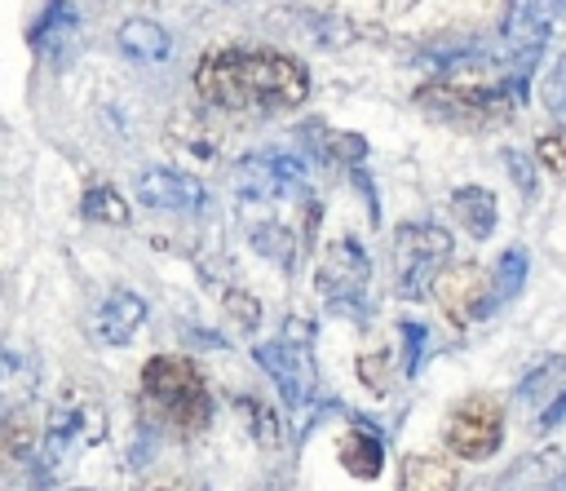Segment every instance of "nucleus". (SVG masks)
Instances as JSON below:
<instances>
[{
  "instance_id": "bb28decb",
  "label": "nucleus",
  "mask_w": 566,
  "mask_h": 491,
  "mask_svg": "<svg viewBox=\"0 0 566 491\" xmlns=\"http://www.w3.org/2000/svg\"><path fill=\"white\" fill-rule=\"evenodd\" d=\"M398 332H402V349H407L402 367H407V376H411V372L420 367V354H424L429 332H424V323H416V318H402V323H398Z\"/></svg>"
},
{
  "instance_id": "5701e85b",
  "label": "nucleus",
  "mask_w": 566,
  "mask_h": 491,
  "mask_svg": "<svg viewBox=\"0 0 566 491\" xmlns=\"http://www.w3.org/2000/svg\"><path fill=\"white\" fill-rule=\"evenodd\" d=\"M80 212H84V221H97V226H128V203L119 199L115 186H102V181L84 190Z\"/></svg>"
},
{
  "instance_id": "412c9836",
  "label": "nucleus",
  "mask_w": 566,
  "mask_h": 491,
  "mask_svg": "<svg viewBox=\"0 0 566 491\" xmlns=\"http://www.w3.org/2000/svg\"><path fill=\"white\" fill-rule=\"evenodd\" d=\"M526 270H531V257H526V248H504V257L495 261V274H491V310H500V305H509L517 292H522V283H526Z\"/></svg>"
},
{
  "instance_id": "f8f14e48",
  "label": "nucleus",
  "mask_w": 566,
  "mask_h": 491,
  "mask_svg": "<svg viewBox=\"0 0 566 491\" xmlns=\"http://www.w3.org/2000/svg\"><path fill=\"white\" fill-rule=\"evenodd\" d=\"M438 301H442V310H447V318H455V323H469V318H486V314H495L491 310V279L478 270V265H460V270H447L442 279H438Z\"/></svg>"
},
{
  "instance_id": "c756f323",
  "label": "nucleus",
  "mask_w": 566,
  "mask_h": 491,
  "mask_svg": "<svg viewBox=\"0 0 566 491\" xmlns=\"http://www.w3.org/2000/svg\"><path fill=\"white\" fill-rule=\"evenodd\" d=\"M226 305H230V314L243 323V327H256V318H261V310H256V296H243V292H230L226 296Z\"/></svg>"
},
{
  "instance_id": "9d476101",
  "label": "nucleus",
  "mask_w": 566,
  "mask_h": 491,
  "mask_svg": "<svg viewBox=\"0 0 566 491\" xmlns=\"http://www.w3.org/2000/svg\"><path fill=\"white\" fill-rule=\"evenodd\" d=\"M133 190H137L142 208H155V212H186V217H199V212L212 208L208 186H203L195 173H186V168H168V164L142 168Z\"/></svg>"
},
{
  "instance_id": "0eeeda50",
  "label": "nucleus",
  "mask_w": 566,
  "mask_h": 491,
  "mask_svg": "<svg viewBox=\"0 0 566 491\" xmlns=\"http://www.w3.org/2000/svg\"><path fill=\"white\" fill-rule=\"evenodd\" d=\"M442 442L451 456L460 460H491L495 447L504 442V403L491 394H469L451 407L447 425H442Z\"/></svg>"
},
{
  "instance_id": "39448f33",
  "label": "nucleus",
  "mask_w": 566,
  "mask_h": 491,
  "mask_svg": "<svg viewBox=\"0 0 566 491\" xmlns=\"http://www.w3.org/2000/svg\"><path fill=\"white\" fill-rule=\"evenodd\" d=\"M562 18H566V4H544V0L504 4V13H500V75L526 88L535 62H539V49L548 44V35Z\"/></svg>"
},
{
  "instance_id": "dca6fc26",
  "label": "nucleus",
  "mask_w": 566,
  "mask_h": 491,
  "mask_svg": "<svg viewBox=\"0 0 566 491\" xmlns=\"http://www.w3.org/2000/svg\"><path fill=\"white\" fill-rule=\"evenodd\" d=\"M115 44H119V53L133 58V62H164V58L172 53V35H168V27L155 22V18H124L119 31H115Z\"/></svg>"
},
{
  "instance_id": "c85d7f7f",
  "label": "nucleus",
  "mask_w": 566,
  "mask_h": 491,
  "mask_svg": "<svg viewBox=\"0 0 566 491\" xmlns=\"http://www.w3.org/2000/svg\"><path fill=\"white\" fill-rule=\"evenodd\" d=\"M504 159H509V173H513V181H517V190H522V195H535V168L526 164V155H517V150H509Z\"/></svg>"
},
{
  "instance_id": "393cba45",
  "label": "nucleus",
  "mask_w": 566,
  "mask_h": 491,
  "mask_svg": "<svg viewBox=\"0 0 566 491\" xmlns=\"http://www.w3.org/2000/svg\"><path fill=\"white\" fill-rule=\"evenodd\" d=\"M535 164H544L548 173L566 177V128H553L535 142Z\"/></svg>"
},
{
  "instance_id": "20e7f679",
  "label": "nucleus",
  "mask_w": 566,
  "mask_h": 491,
  "mask_svg": "<svg viewBox=\"0 0 566 491\" xmlns=\"http://www.w3.org/2000/svg\"><path fill=\"white\" fill-rule=\"evenodd\" d=\"M451 234L433 221H402L389 234V270H394V292L398 296H424L438 288L451 261Z\"/></svg>"
},
{
  "instance_id": "9b49d317",
  "label": "nucleus",
  "mask_w": 566,
  "mask_h": 491,
  "mask_svg": "<svg viewBox=\"0 0 566 491\" xmlns=\"http://www.w3.org/2000/svg\"><path fill=\"white\" fill-rule=\"evenodd\" d=\"M84 438H88V407H66V403L53 407L49 411V425L40 433V451H35L40 473L44 478H57L71 464V456L80 451Z\"/></svg>"
},
{
  "instance_id": "f3484780",
  "label": "nucleus",
  "mask_w": 566,
  "mask_h": 491,
  "mask_svg": "<svg viewBox=\"0 0 566 491\" xmlns=\"http://www.w3.org/2000/svg\"><path fill=\"white\" fill-rule=\"evenodd\" d=\"M562 394H566V354H548V358H539V363L517 380V403L531 407V411H539L544 403L553 407Z\"/></svg>"
},
{
  "instance_id": "423d86ee",
  "label": "nucleus",
  "mask_w": 566,
  "mask_h": 491,
  "mask_svg": "<svg viewBox=\"0 0 566 491\" xmlns=\"http://www.w3.org/2000/svg\"><path fill=\"white\" fill-rule=\"evenodd\" d=\"M230 190L243 203L310 199V164L292 150H252L230 168Z\"/></svg>"
},
{
  "instance_id": "1a4fd4ad",
  "label": "nucleus",
  "mask_w": 566,
  "mask_h": 491,
  "mask_svg": "<svg viewBox=\"0 0 566 491\" xmlns=\"http://www.w3.org/2000/svg\"><path fill=\"white\" fill-rule=\"evenodd\" d=\"M256 363L274 376V385L283 389V403L292 416H305V407L314 403L318 394V367H314V354H310V341H265L256 345Z\"/></svg>"
},
{
  "instance_id": "ddd939ff",
  "label": "nucleus",
  "mask_w": 566,
  "mask_h": 491,
  "mask_svg": "<svg viewBox=\"0 0 566 491\" xmlns=\"http://www.w3.org/2000/svg\"><path fill=\"white\" fill-rule=\"evenodd\" d=\"M75 35H80V9L75 4H44L35 13V27H31V44L35 53L49 62V66H66L71 53H75Z\"/></svg>"
},
{
  "instance_id": "b1692460",
  "label": "nucleus",
  "mask_w": 566,
  "mask_h": 491,
  "mask_svg": "<svg viewBox=\"0 0 566 491\" xmlns=\"http://www.w3.org/2000/svg\"><path fill=\"white\" fill-rule=\"evenodd\" d=\"M4 451H9V460L35 456V451H40V442H35V420H27L22 411H9V416H4Z\"/></svg>"
},
{
  "instance_id": "6e6552de",
  "label": "nucleus",
  "mask_w": 566,
  "mask_h": 491,
  "mask_svg": "<svg viewBox=\"0 0 566 491\" xmlns=\"http://www.w3.org/2000/svg\"><path fill=\"white\" fill-rule=\"evenodd\" d=\"M367 279H371V261H367V252H363V243L354 234H340V239H332L323 248L318 270H314V288L323 292L327 305H336V310L363 305Z\"/></svg>"
},
{
  "instance_id": "a878e982",
  "label": "nucleus",
  "mask_w": 566,
  "mask_h": 491,
  "mask_svg": "<svg viewBox=\"0 0 566 491\" xmlns=\"http://www.w3.org/2000/svg\"><path fill=\"white\" fill-rule=\"evenodd\" d=\"M544 106L553 111V119L566 124V53L557 58V66H553L548 80H544Z\"/></svg>"
},
{
  "instance_id": "4be33fe9",
  "label": "nucleus",
  "mask_w": 566,
  "mask_h": 491,
  "mask_svg": "<svg viewBox=\"0 0 566 491\" xmlns=\"http://www.w3.org/2000/svg\"><path fill=\"white\" fill-rule=\"evenodd\" d=\"M248 239H252V248L256 252H265L270 261H279L283 270H292L296 265V248H301V239L305 234H292L287 226H279V221H261V226H252L248 230Z\"/></svg>"
},
{
  "instance_id": "f03ea898",
  "label": "nucleus",
  "mask_w": 566,
  "mask_h": 491,
  "mask_svg": "<svg viewBox=\"0 0 566 491\" xmlns=\"http://www.w3.org/2000/svg\"><path fill=\"white\" fill-rule=\"evenodd\" d=\"M142 403L177 433H203L212 425V389L203 372L181 354H155L142 367Z\"/></svg>"
},
{
  "instance_id": "7c9ffc66",
  "label": "nucleus",
  "mask_w": 566,
  "mask_h": 491,
  "mask_svg": "<svg viewBox=\"0 0 566 491\" xmlns=\"http://www.w3.org/2000/svg\"><path fill=\"white\" fill-rule=\"evenodd\" d=\"M142 491H164V487H142Z\"/></svg>"
},
{
  "instance_id": "aec40b11",
  "label": "nucleus",
  "mask_w": 566,
  "mask_h": 491,
  "mask_svg": "<svg viewBox=\"0 0 566 491\" xmlns=\"http://www.w3.org/2000/svg\"><path fill=\"white\" fill-rule=\"evenodd\" d=\"M340 464H345V473H354L358 482L380 478V469H385V442H380V433H371V429H349V433L340 438Z\"/></svg>"
},
{
  "instance_id": "a211bd4d",
  "label": "nucleus",
  "mask_w": 566,
  "mask_h": 491,
  "mask_svg": "<svg viewBox=\"0 0 566 491\" xmlns=\"http://www.w3.org/2000/svg\"><path fill=\"white\" fill-rule=\"evenodd\" d=\"M451 212L464 226V234H473V239H486L495 230V221H500L495 195L486 186H460V190H451Z\"/></svg>"
},
{
  "instance_id": "7ed1b4c3",
  "label": "nucleus",
  "mask_w": 566,
  "mask_h": 491,
  "mask_svg": "<svg viewBox=\"0 0 566 491\" xmlns=\"http://www.w3.org/2000/svg\"><path fill=\"white\" fill-rule=\"evenodd\" d=\"M420 111L451 124V128H486L495 119H504L513 106L526 102V88L513 84V80H500V84H464V80H429L420 84L416 93Z\"/></svg>"
},
{
  "instance_id": "cd10ccee",
  "label": "nucleus",
  "mask_w": 566,
  "mask_h": 491,
  "mask_svg": "<svg viewBox=\"0 0 566 491\" xmlns=\"http://www.w3.org/2000/svg\"><path fill=\"white\" fill-rule=\"evenodd\" d=\"M243 407H252V429H256V442H261V447H274V411H270L265 403H256V398H248Z\"/></svg>"
},
{
  "instance_id": "f257e3e1",
  "label": "nucleus",
  "mask_w": 566,
  "mask_h": 491,
  "mask_svg": "<svg viewBox=\"0 0 566 491\" xmlns=\"http://www.w3.org/2000/svg\"><path fill=\"white\" fill-rule=\"evenodd\" d=\"M195 93L221 111H296L310 97V71L279 49H221L199 58Z\"/></svg>"
},
{
  "instance_id": "4468645a",
  "label": "nucleus",
  "mask_w": 566,
  "mask_h": 491,
  "mask_svg": "<svg viewBox=\"0 0 566 491\" xmlns=\"http://www.w3.org/2000/svg\"><path fill=\"white\" fill-rule=\"evenodd\" d=\"M146 310H150L146 296H137V292H128V288L106 292L102 305H97V318H93L97 341H102V345H128L133 332L146 323Z\"/></svg>"
},
{
  "instance_id": "6ab92c4d",
  "label": "nucleus",
  "mask_w": 566,
  "mask_h": 491,
  "mask_svg": "<svg viewBox=\"0 0 566 491\" xmlns=\"http://www.w3.org/2000/svg\"><path fill=\"white\" fill-rule=\"evenodd\" d=\"M460 487V469L442 456H407L402 473H398V491H455Z\"/></svg>"
},
{
  "instance_id": "2eb2a0df",
  "label": "nucleus",
  "mask_w": 566,
  "mask_h": 491,
  "mask_svg": "<svg viewBox=\"0 0 566 491\" xmlns=\"http://www.w3.org/2000/svg\"><path fill=\"white\" fill-rule=\"evenodd\" d=\"M495 491H566V456H562V451L522 456V460L495 482Z\"/></svg>"
}]
</instances>
